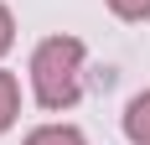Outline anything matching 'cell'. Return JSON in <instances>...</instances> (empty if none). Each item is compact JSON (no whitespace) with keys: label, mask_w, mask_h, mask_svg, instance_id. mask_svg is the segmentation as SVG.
<instances>
[{"label":"cell","mask_w":150,"mask_h":145,"mask_svg":"<svg viewBox=\"0 0 150 145\" xmlns=\"http://www.w3.org/2000/svg\"><path fill=\"white\" fill-rule=\"evenodd\" d=\"M26 145H88V140H83L73 124H42V130L26 135Z\"/></svg>","instance_id":"3"},{"label":"cell","mask_w":150,"mask_h":145,"mask_svg":"<svg viewBox=\"0 0 150 145\" xmlns=\"http://www.w3.org/2000/svg\"><path fill=\"white\" fill-rule=\"evenodd\" d=\"M31 88H36L42 109H73L83 93V42L47 36L31 52Z\"/></svg>","instance_id":"1"},{"label":"cell","mask_w":150,"mask_h":145,"mask_svg":"<svg viewBox=\"0 0 150 145\" xmlns=\"http://www.w3.org/2000/svg\"><path fill=\"white\" fill-rule=\"evenodd\" d=\"M16 114H21V88H16L11 72H0V135L16 124Z\"/></svg>","instance_id":"4"},{"label":"cell","mask_w":150,"mask_h":145,"mask_svg":"<svg viewBox=\"0 0 150 145\" xmlns=\"http://www.w3.org/2000/svg\"><path fill=\"white\" fill-rule=\"evenodd\" d=\"M124 135L135 145H150V93H135L124 109Z\"/></svg>","instance_id":"2"},{"label":"cell","mask_w":150,"mask_h":145,"mask_svg":"<svg viewBox=\"0 0 150 145\" xmlns=\"http://www.w3.org/2000/svg\"><path fill=\"white\" fill-rule=\"evenodd\" d=\"M109 11L119 16V21H145V16H150V0H109Z\"/></svg>","instance_id":"5"},{"label":"cell","mask_w":150,"mask_h":145,"mask_svg":"<svg viewBox=\"0 0 150 145\" xmlns=\"http://www.w3.org/2000/svg\"><path fill=\"white\" fill-rule=\"evenodd\" d=\"M11 42H16V21H11V11L0 5V52H5Z\"/></svg>","instance_id":"6"}]
</instances>
